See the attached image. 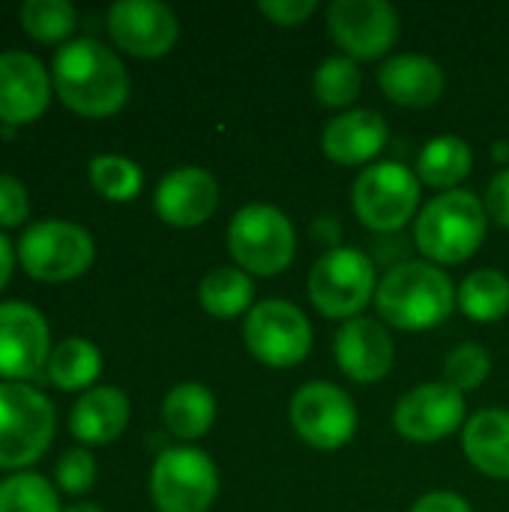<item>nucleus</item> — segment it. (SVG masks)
<instances>
[{
  "instance_id": "1",
  "label": "nucleus",
  "mask_w": 509,
  "mask_h": 512,
  "mask_svg": "<svg viewBox=\"0 0 509 512\" xmlns=\"http://www.w3.org/2000/svg\"><path fill=\"white\" fill-rule=\"evenodd\" d=\"M54 87L60 99L87 117H108L129 96L126 66L96 39H72L54 54Z\"/></svg>"
},
{
  "instance_id": "2",
  "label": "nucleus",
  "mask_w": 509,
  "mask_h": 512,
  "mask_svg": "<svg viewBox=\"0 0 509 512\" xmlns=\"http://www.w3.org/2000/svg\"><path fill=\"white\" fill-rule=\"evenodd\" d=\"M453 279L426 261L393 267L375 291L378 315L399 330H429L447 321L456 309Z\"/></svg>"
},
{
  "instance_id": "3",
  "label": "nucleus",
  "mask_w": 509,
  "mask_h": 512,
  "mask_svg": "<svg viewBox=\"0 0 509 512\" xmlns=\"http://www.w3.org/2000/svg\"><path fill=\"white\" fill-rule=\"evenodd\" d=\"M486 204L474 192H444L417 216L414 240L435 264L468 261L486 237Z\"/></svg>"
},
{
  "instance_id": "4",
  "label": "nucleus",
  "mask_w": 509,
  "mask_h": 512,
  "mask_svg": "<svg viewBox=\"0 0 509 512\" xmlns=\"http://www.w3.org/2000/svg\"><path fill=\"white\" fill-rule=\"evenodd\" d=\"M228 249L243 273L276 276L294 261L297 234L279 207L249 204L237 210L228 225Z\"/></svg>"
},
{
  "instance_id": "5",
  "label": "nucleus",
  "mask_w": 509,
  "mask_h": 512,
  "mask_svg": "<svg viewBox=\"0 0 509 512\" xmlns=\"http://www.w3.org/2000/svg\"><path fill=\"white\" fill-rule=\"evenodd\" d=\"M375 267L360 249L336 246L309 273V300L327 318H357L375 297Z\"/></svg>"
},
{
  "instance_id": "6",
  "label": "nucleus",
  "mask_w": 509,
  "mask_h": 512,
  "mask_svg": "<svg viewBox=\"0 0 509 512\" xmlns=\"http://www.w3.org/2000/svg\"><path fill=\"white\" fill-rule=\"evenodd\" d=\"M54 435L51 402L27 384H0V468L36 462Z\"/></svg>"
},
{
  "instance_id": "7",
  "label": "nucleus",
  "mask_w": 509,
  "mask_h": 512,
  "mask_svg": "<svg viewBox=\"0 0 509 512\" xmlns=\"http://www.w3.org/2000/svg\"><path fill=\"white\" fill-rule=\"evenodd\" d=\"M354 213L357 219L378 231L390 234L411 222L420 204V180L402 162H378L369 165L354 180Z\"/></svg>"
},
{
  "instance_id": "8",
  "label": "nucleus",
  "mask_w": 509,
  "mask_h": 512,
  "mask_svg": "<svg viewBox=\"0 0 509 512\" xmlns=\"http://www.w3.org/2000/svg\"><path fill=\"white\" fill-rule=\"evenodd\" d=\"M150 495L159 512H207L219 495V471L207 453L171 447L153 465Z\"/></svg>"
},
{
  "instance_id": "9",
  "label": "nucleus",
  "mask_w": 509,
  "mask_h": 512,
  "mask_svg": "<svg viewBox=\"0 0 509 512\" xmlns=\"http://www.w3.org/2000/svg\"><path fill=\"white\" fill-rule=\"evenodd\" d=\"M246 348L255 360L273 369L297 366L312 351V327L309 318L285 300H264L246 315L243 327Z\"/></svg>"
},
{
  "instance_id": "10",
  "label": "nucleus",
  "mask_w": 509,
  "mask_h": 512,
  "mask_svg": "<svg viewBox=\"0 0 509 512\" xmlns=\"http://www.w3.org/2000/svg\"><path fill=\"white\" fill-rule=\"evenodd\" d=\"M18 258L33 279L63 282L81 276L93 261V240L72 222H36L21 234Z\"/></svg>"
},
{
  "instance_id": "11",
  "label": "nucleus",
  "mask_w": 509,
  "mask_h": 512,
  "mask_svg": "<svg viewBox=\"0 0 509 512\" xmlns=\"http://www.w3.org/2000/svg\"><path fill=\"white\" fill-rule=\"evenodd\" d=\"M291 426L315 450H339L357 432V408L345 390L327 381L306 384L291 399Z\"/></svg>"
},
{
  "instance_id": "12",
  "label": "nucleus",
  "mask_w": 509,
  "mask_h": 512,
  "mask_svg": "<svg viewBox=\"0 0 509 512\" xmlns=\"http://www.w3.org/2000/svg\"><path fill=\"white\" fill-rule=\"evenodd\" d=\"M333 39L351 60H375L399 39V12L387 0H333L327 9Z\"/></svg>"
},
{
  "instance_id": "13",
  "label": "nucleus",
  "mask_w": 509,
  "mask_h": 512,
  "mask_svg": "<svg viewBox=\"0 0 509 512\" xmlns=\"http://www.w3.org/2000/svg\"><path fill=\"white\" fill-rule=\"evenodd\" d=\"M465 420V396L462 390L444 384H420L405 393L396 405L393 423L396 432L417 444H432L450 438Z\"/></svg>"
},
{
  "instance_id": "14",
  "label": "nucleus",
  "mask_w": 509,
  "mask_h": 512,
  "mask_svg": "<svg viewBox=\"0 0 509 512\" xmlns=\"http://www.w3.org/2000/svg\"><path fill=\"white\" fill-rule=\"evenodd\" d=\"M114 42L135 57H159L174 48L180 24L171 6L156 0H120L108 9Z\"/></svg>"
},
{
  "instance_id": "15",
  "label": "nucleus",
  "mask_w": 509,
  "mask_h": 512,
  "mask_svg": "<svg viewBox=\"0 0 509 512\" xmlns=\"http://www.w3.org/2000/svg\"><path fill=\"white\" fill-rule=\"evenodd\" d=\"M48 360V324L27 303L0 306V375L33 378Z\"/></svg>"
},
{
  "instance_id": "16",
  "label": "nucleus",
  "mask_w": 509,
  "mask_h": 512,
  "mask_svg": "<svg viewBox=\"0 0 509 512\" xmlns=\"http://www.w3.org/2000/svg\"><path fill=\"white\" fill-rule=\"evenodd\" d=\"M156 213L177 228H195L213 216L219 207V186L216 180L195 165L174 168L162 177L156 189Z\"/></svg>"
},
{
  "instance_id": "17",
  "label": "nucleus",
  "mask_w": 509,
  "mask_h": 512,
  "mask_svg": "<svg viewBox=\"0 0 509 512\" xmlns=\"http://www.w3.org/2000/svg\"><path fill=\"white\" fill-rule=\"evenodd\" d=\"M339 369L357 384H375L393 369V339L378 321L351 318L333 342Z\"/></svg>"
},
{
  "instance_id": "18",
  "label": "nucleus",
  "mask_w": 509,
  "mask_h": 512,
  "mask_svg": "<svg viewBox=\"0 0 509 512\" xmlns=\"http://www.w3.org/2000/svg\"><path fill=\"white\" fill-rule=\"evenodd\" d=\"M48 75L27 51L0 54V120L27 123L48 105Z\"/></svg>"
},
{
  "instance_id": "19",
  "label": "nucleus",
  "mask_w": 509,
  "mask_h": 512,
  "mask_svg": "<svg viewBox=\"0 0 509 512\" xmlns=\"http://www.w3.org/2000/svg\"><path fill=\"white\" fill-rule=\"evenodd\" d=\"M387 144V123L378 111L354 108L327 123L321 147L327 159L339 165H363L375 159Z\"/></svg>"
},
{
  "instance_id": "20",
  "label": "nucleus",
  "mask_w": 509,
  "mask_h": 512,
  "mask_svg": "<svg viewBox=\"0 0 509 512\" xmlns=\"http://www.w3.org/2000/svg\"><path fill=\"white\" fill-rule=\"evenodd\" d=\"M378 84L390 102L405 108L435 105L444 93V69L423 54H396L378 69Z\"/></svg>"
},
{
  "instance_id": "21",
  "label": "nucleus",
  "mask_w": 509,
  "mask_h": 512,
  "mask_svg": "<svg viewBox=\"0 0 509 512\" xmlns=\"http://www.w3.org/2000/svg\"><path fill=\"white\" fill-rule=\"evenodd\" d=\"M462 447L480 474L509 480V411L486 408L474 414L462 432Z\"/></svg>"
},
{
  "instance_id": "22",
  "label": "nucleus",
  "mask_w": 509,
  "mask_h": 512,
  "mask_svg": "<svg viewBox=\"0 0 509 512\" xmlns=\"http://www.w3.org/2000/svg\"><path fill=\"white\" fill-rule=\"evenodd\" d=\"M129 423V399L114 387L87 390L69 417L72 435L84 444H108Z\"/></svg>"
},
{
  "instance_id": "23",
  "label": "nucleus",
  "mask_w": 509,
  "mask_h": 512,
  "mask_svg": "<svg viewBox=\"0 0 509 512\" xmlns=\"http://www.w3.org/2000/svg\"><path fill=\"white\" fill-rule=\"evenodd\" d=\"M162 417L171 435L183 438V441H195L201 435H207V429L216 420V399L207 387L201 384H177L165 402H162Z\"/></svg>"
},
{
  "instance_id": "24",
  "label": "nucleus",
  "mask_w": 509,
  "mask_h": 512,
  "mask_svg": "<svg viewBox=\"0 0 509 512\" xmlns=\"http://www.w3.org/2000/svg\"><path fill=\"white\" fill-rule=\"evenodd\" d=\"M474 165V153L468 147V141L456 138V135H438L432 138L417 159V171L429 186L438 189H453L459 186Z\"/></svg>"
},
{
  "instance_id": "25",
  "label": "nucleus",
  "mask_w": 509,
  "mask_h": 512,
  "mask_svg": "<svg viewBox=\"0 0 509 512\" xmlns=\"http://www.w3.org/2000/svg\"><path fill=\"white\" fill-rule=\"evenodd\" d=\"M255 294L252 279L237 267H219L207 273L198 285V300L213 318H237L249 309Z\"/></svg>"
},
{
  "instance_id": "26",
  "label": "nucleus",
  "mask_w": 509,
  "mask_h": 512,
  "mask_svg": "<svg viewBox=\"0 0 509 512\" xmlns=\"http://www.w3.org/2000/svg\"><path fill=\"white\" fill-rule=\"evenodd\" d=\"M459 309L477 321L492 324L509 312V279L498 270H477L459 288Z\"/></svg>"
},
{
  "instance_id": "27",
  "label": "nucleus",
  "mask_w": 509,
  "mask_h": 512,
  "mask_svg": "<svg viewBox=\"0 0 509 512\" xmlns=\"http://www.w3.org/2000/svg\"><path fill=\"white\" fill-rule=\"evenodd\" d=\"M102 372V357L87 339H66L48 357V378L60 390H81Z\"/></svg>"
},
{
  "instance_id": "28",
  "label": "nucleus",
  "mask_w": 509,
  "mask_h": 512,
  "mask_svg": "<svg viewBox=\"0 0 509 512\" xmlns=\"http://www.w3.org/2000/svg\"><path fill=\"white\" fill-rule=\"evenodd\" d=\"M360 87H363V75H360L357 60H351V57L324 60L315 72V81H312L315 99L327 108L351 105L360 96Z\"/></svg>"
},
{
  "instance_id": "29",
  "label": "nucleus",
  "mask_w": 509,
  "mask_h": 512,
  "mask_svg": "<svg viewBox=\"0 0 509 512\" xmlns=\"http://www.w3.org/2000/svg\"><path fill=\"white\" fill-rule=\"evenodd\" d=\"M0 512H60L57 492L39 474H15L0 483Z\"/></svg>"
},
{
  "instance_id": "30",
  "label": "nucleus",
  "mask_w": 509,
  "mask_h": 512,
  "mask_svg": "<svg viewBox=\"0 0 509 512\" xmlns=\"http://www.w3.org/2000/svg\"><path fill=\"white\" fill-rule=\"evenodd\" d=\"M90 180L99 195L111 201H129L141 192V168L123 156H96L90 162Z\"/></svg>"
},
{
  "instance_id": "31",
  "label": "nucleus",
  "mask_w": 509,
  "mask_h": 512,
  "mask_svg": "<svg viewBox=\"0 0 509 512\" xmlns=\"http://www.w3.org/2000/svg\"><path fill=\"white\" fill-rule=\"evenodd\" d=\"M21 24L42 42H57L75 27V9L66 0H27L21 6Z\"/></svg>"
},
{
  "instance_id": "32",
  "label": "nucleus",
  "mask_w": 509,
  "mask_h": 512,
  "mask_svg": "<svg viewBox=\"0 0 509 512\" xmlns=\"http://www.w3.org/2000/svg\"><path fill=\"white\" fill-rule=\"evenodd\" d=\"M492 372V360H489V351L468 342V345H459L447 354V363H444V378L450 387L456 390H477Z\"/></svg>"
},
{
  "instance_id": "33",
  "label": "nucleus",
  "mask_w": 509,
  "mask_h": 512,
  "mask_svg": "<svg viewBox=\"0 0 509 512\" xmlns=\"http://www.w3.org/2000/svg\"><path fill=\"white\" fill-rule=\"evenodd\" d=\"M93 480H96V462H93L90 453L72 450V453H66L60 459V465H57V483H60L63 492L81 495V492H87L93 486Z\"/></svg>"
},
{
  "instance_id": "34",
  "label": "nucleus",
  "mask_w": 509,
  "mask_h": 512,
  "mask_svg": "<svg viewBox=\"0 0 509 512\" xmlns=\"http://www.w3.org/2000/svg\"><path fill=\"white\" fill-rule=\"evenodd\" d=\"M27 210H30V201H27V192L24 186L9 177V174H0V225H18L27 219Z\"/></svg>"
},
{
  "instance_id": "35",
  "label": "nucleus",
  "mask_w": 509,
  "mask_h": 512,
  "mask_svg": "<svg viewBox=\"0 0 509 512\" xmlns=\"http://www.w3.org/2000/svg\"><path fill=\"white\" fill-rule=\"evenodd\" d=\"M258 9L270 21H276L282 27H294V24H303L318 9V3L315 0H264V3H258Z\"/></svg>"
},
{
  "instance_id": "36",
  "label": "nucleus",
  "mask_w": 509,
  "mask_h": 512,
  "mask_svg": "<svg viewBox=\"0 0 509 512\" xmlns=\"http://www.w3.org/2000/svg\"><path fill=\"white\" fill-rule=\"evenodd\" d=\"M486 216L501 228H509V168L498 171L486 189Z\"/></svg>"
},
{
  "instance_id": "37",
  "label": "nucleus",
  "mask_w": 509,
  "mask_h": 512,
  "mask_svg": "<svg viewBox=\"0 0 509 512\" xmlns=\"http://www.w3.org/2000/svg\"><path fill=\"white\" fill-rule=\"evenodd\" d=\"M411 512H471V507L465 498L453 492H429L411 507Z\"/></svg>"
},
{
  "instance_id": "38",
  "label": "nucleus",
  "mask_w": 509,
  "mask_h": 512,
  "mask_svg": "<svg viewBox=\"0 0 509 512\" xmlns=\"http://www.w3.org/2000/svg\"><path fill=\"white\" fill-rule=\"evenodd\" d=\"M339 234H342V228H339V225H333L330 219H321L318 225H312V237H315V240H321V243H336V240H339Z\"/></svg>"
},
{
  "instance_id": "39",
  "label": "nucleus",
  "mask_w": 509,
  "mask_h": 512,
  "mask_svg": "<svg viewBox=\"0 0 509 512\" xmlns=\"http://www.w3.org/2000/svg\"><path fill=\"white\" fill-rule=\"evenodd\" d=\"M9 273H12V246H9V240L0 234V288L6 285Z\"/></svg>"
},
{
  "instance_id": "40",
  "label": "nucleus",
  "mask_w": 509,
  "mask_h": 512,
  "mask_svg": "<svg viewBox=\"0 0 509 512\" xmlns=\"http://www.w3.org/2000/svg\"><path fill=\"white\" fill-rule=\"evenodd\" d=\"M495 159H509L507 141H498V144H495Z\"/></svg>"
},
{
  "instance_id": "41",
  "label": "nucleus",
  "mask_w": 509,
  "mask_h": 512,
  "mask_svg": "<svg viewBox=\"0 0 509 512\" xmlns=\"http://www.w3.org/2000/svg\"><path fill=\"white\" fill-rule=\"evenodd\" d=\"M63 512H102L99 507H93V504H75V507H69V510Z\"/></svg>"
}]
</instances>
